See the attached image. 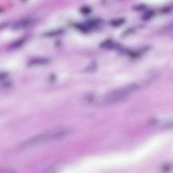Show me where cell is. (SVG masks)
Masks as SVG:
<instances>
[{"mask_svg": "<svg viewBox=\"0 0 173 173\" xmlns=\"http://www.w3.org/2000/svg\"><path fill=\"white\" fill-rule=\"evenodd\" d=\"M141 88L139 83H133L110 92L104 99L107 104L118 103L122 101L133 92Z\"/></svg>", "mask_w": 173, "mask_h": 173, "instance_id": "1", "label": "cell"}, {"mask_svg": "<svg viewBox=\"0 0 173 173\" xmlns=\"http://www.w3.org/2000/svg\"><path fill=\"white\" fill-rule=\"evenodd\" d=\"M51 133H44L33 136L21 143L18 145V149H24L29 148L46 140H48Z\"/></svg>", "mask_w": 173, "mask_h": 173, "instance_id": "2", "label": "cell"}, {"mask_svg": "<svg viewBox=\"0 0 173 173\" xmlns=\"http://www.w3.org/2000/svg\"><path fill=\"white\" fill-rule=\"evenodd\" d=\"M69 133V130L66 129H62L50 133L48 140L51 141L60 140L67 136Z\"/></svg>", "mask_w": 173, "mask_h": 173, "instance_id": "3", "label": "cell"}, {"mask_svg": "<svg viewBox=\"0 0 173 173\" xmlns=\"http://www.w3.org/2000/svg\"><path fill=\"white\" fill-rule=\"evenodd\" d=\"M32 22V20L30 18H23L15 22L12 25V28L14 30H20L28 26Z\"/></svg>", "mask_w": 173, "mask_h": 173, "instance_id": "4", "label": "cell"}, {"mask_svg": "<svg viewBox=\"0 0 173 173\" xmlns=\"http://www.w3.org/2000/svg\"><path fill=\"white\" fill-rule=\"evenodd\" d=\"M48 62V60L45 58H35L30 60L28 62V65L29 66H35L47 63Z\"/></svg>", "mask_w": 173, "mask_h": 173, "instance_id": "5", "label": "cell"}, {"mask_svg": "<svg viewBox=\"0 0 173 173\" xmlns=\"http://www.w3.org/2000/svg\"><path fill=\"white\" fill-rule=\"evenodd\" d=\"M24 41L25 40L23 39L18 40L11 44L9 49L10 50H13L19 48L23 45Z\"/></svg>", "mask_w": 173, "mask_h": 173, "instance_id": "6", "label": "cell"}, {"mask_svg": "<svg viewBox=\"0 0 173 173\" xmlns=\"http://www.w3.org/2000/svg\"><path fill=\"white\" fill-rule=\"evenodd\" d=\"M125 22L126 20L124 18H120L112 20L111 24L113 26L117 27L122 26L124 23Z\"/></svg>", "mask_w": 173, "mask_h": 173, "instance_id": "7", "label": "cell"}, {"mask_svg": "<svg viewBox=\"0 0 173 173\" xmlns=\"http://www.w3.org/2000/svg\"><path fill=\"white\" fill-rule=\"evenodd\" d=\"M154 12L153 10H147L145 13L142 17V19L143 21L147 22L151 19L154 15Z\"/></svg>", "mask_w": 173, "mask_h": 173, "instance_id": "8", "label": "cell"}, {"mask_svg": "<svg viewBox=\"0 0 173 173\" xmlns=\"http://www.w3.org/2000/svg\"><path fill=\"white\" fill-rule=\"evenodd\" d=\"M101 46L104 48L108 49H112L115 47V44L111 40H108L102 43Z\"/></svg>", "mask_w": 173, "mask_h": 173, "instance_id": "9", "label": "cell"}, {"mask_svg": "<svg viewBox=\"0 0 173 173\" xmlns=\"http://www.w3.org/2000/svg\"><path fill=\"white\" fill-rule=\"evenodd\" d=\"M95 96L93 93H89L84 98V101L87 104H90L93 103L95 101Z\"/></svg>", "mask_w": 173, "mask_h": 173, "instance_id": "10", "label": "cell"}, {"mask_svg": "<svg viewBox=\"0 0 173 173\" xmlns=\"http://www.w3.org/2000/svg\"><path fill=\"white\" fill-rule=\"evenodd\" d=\"M146 5L144 4H139L133 6V9L135 11H142L146 8Z\"/></svg>", "mask_w": 173, "mask_h": 173, "instance_id": "11", "label": "cell"}, {"mask_svg": "<svg viewBox=\"0 0 173 173\" xmlns=\"http://www.w3.org/2000/svg\"><path fill=\"white\" fill-rule=\"evenodd\" d=\"M97 68V65L96 64H92L90 65L87 68L86 71L87 72H92L94 71Z\"/></svg>", "mask_w": 173, "mask_h": 173, "instance_id": "12", "label": "cell"}, {"mask_svg": "<svg viewBox=\"0 0 173 173\" xmlns=\"http://www.w3.org/2000/svg\"><path fill=\"white\" fill-rule=\"evenodd\" d=\"M81 11L84 14H88L91 12V9L89 7L84 6L81 8Z\"/></svg>", "mask_w": 173, "mask_h": 173, "instance_id": "13", "label": "cell"}, {"mask_svg": "<svg viewBox=\"0 0 173 173\" xmlns=\"http://www.w3.org/2000/svg\"><path fill=\"white\" fill-rule=\"evenodd\" d=\"M128 54L131 57L134 58L138 57L140 55V53L139 52L133 51L128 52Z\"/></svg>", "mask_w": 173, "mask_h": 173, "instance_id": "14", "label": "cell"}, {"mask_svg": "<svg viewBox=\"0 0 173 173\" xmlns=\"http://www.w3.org/2000/svg\"><path fill=\"white\" fill-rule=\"evenodd\" d=\"M8 76L7 73L5 72H0V82H3L5 80Z\"/></svg>", "mask_w": 173, "mask_h": 173, "instance_id": "15", "label": "cell"}, {"mask_svg": "<svg viewBox=\"0 0 173 173\" xmlns=\"http://www.w3.org/2000/svg\"><path fill=\"white\" fill-rule=\"evenodd\" d=\"M0 173H16L13 170L11 169H0Z\"/></svg>", "mask_w": 173, "mask_h": 173, "instance_id": "16", "label": "cell"}, {"mask_svg": "<svg viewBox=\"0 0 173 173\" xmlns=\"http://www.w3.org/2000/svg\"><path fill=\"white\" fill-rule=\"evenodd\" d=\"M171 10V8L170 7H166L163 9L162 11L164 13H169Z\"/></svg>", "mask_w": 173, "mask_h": 173, "instance_id": "17", "label": "cell"}, {"mask_svg": "<svg viewBox=\"0 0 173 173\" xmlns=\"http://www.w3.org/2000/svg\"><path fill=\"white\" fill-rule=\"evenodd\" d=\"M56 79V78L55 76L52 75L49 77L48 79L49 82V83H53L55 82Z\"/></svg>", "mask_w": 173, "mask_h": 173, "instance_id": "18", "label": "cell"}, {"mask_svg": "<svg viewBox=\"0 0 173 173\" xmlns=\"http://www.w3.org/2000/svg\"><path fill=\"white\" fill-rule=\"evenodd\" d=\"M158 122V120H156V119L153 118L151 119L150 120L149 122V123L151 124H155L157 123Z\"/></svg>", "mask_w": 173, "mask_h": 173, "instance_id": "19", "label": "cell"}]
</instances>
